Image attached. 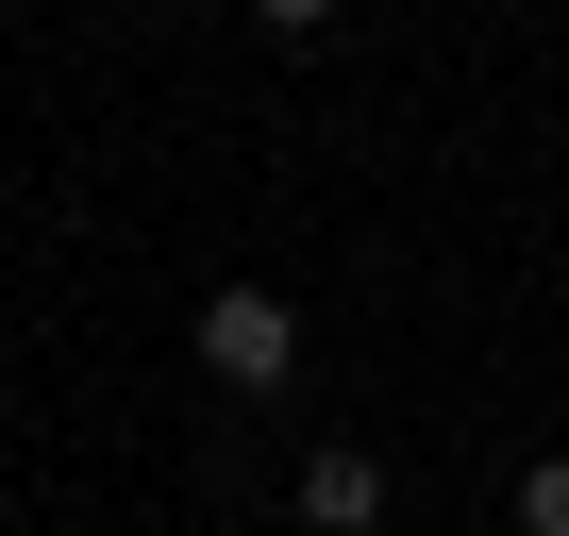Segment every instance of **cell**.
<instances>
[{
  "mask_svg": "<svg viewBox=\"0 0 569 536\" xmlns=\"http://www.w3.org/2000/svg\"><path fill=\"white\" fill-rule=\"evenodd\" d=\"M201 369H218L234 403H268L284 369H302V302H284V286H218V302H201Z\"/></svg>",
  "mask_w": 569,
  "mask_h": 536,
  "instance_id": "6da1fadb",
  "label": "cell"
},
{
  "mask_svg": "<svg viewBox=\"0 0 569 536\" xmlns=\"http://www.w3.org/2000/svg\"><path fill=\"white\" fill-rule=\"evenodd\" d=\"M369 519H386V453H352V436L302 453V536H369Z\"/></svg>",
  "mask_w": 569,
  "mask_h": 536,
  "instance_id": "7a4b0ae2",
  "label": "cell"
},
{
  "mask_svg": "<svg viewBox=\"0 0 569 536\" xmlns=\"http://www.w3.org/2000/svg\"><path fill=\"white\" fill-rule=\"evenodd\" d=\"M519 536H569V453H536V469H519Z\"/></svg>",
  "mask_w": 569,
  "mask_h": 536,
  "instance_id": "3957f363",
  "label": "cell"
},
{
  "mask_svg": "<svg viewBox=\"0 0 569 536\" xmlns=\"http://www.w3.org/2000/svg\"><path fill=\"white\" fill-rule=\"evenodd\" d=\"M251 18H268V34H336L352 0H251Z\"/></svg>",
  "mask_w": 569,
  "mask_h": 536,
  "instance_id": "277c9868",
  "label": "cell"
}]
</instances>
